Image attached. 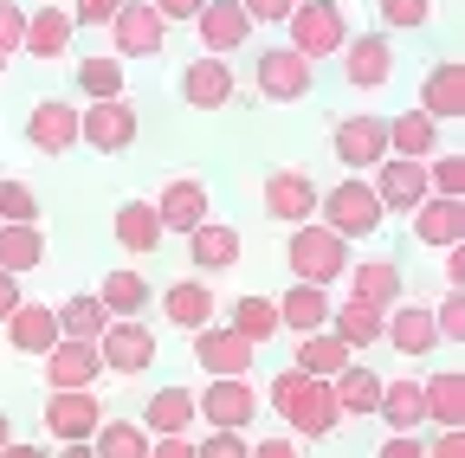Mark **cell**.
I'll use <instances>...</instances> for the list:
<instances>
[{
	"instance_id": "1",
	"label": "cell",
	"mask_w": 465,
	"mask_h": 458,
	"mask_svg": "<svg viewBox=\"0 0 465 458\" xmlns=\"http://www.w3.org/2000/svg\"><path fill=\"white\" fill-rule=\"evenodd\" d=\"M265 407L284 414L291 439H330V433L342 426V407H336L330 381H311V375H298V368H278V375H272Z\"/></svg>"
},
{
	"instance_id": "2",
	"label": "cell",
	"mask_w": 465,
	"mask_h": 458,
	"mask_svg": "<svg viewBox=\"0 0 465 458\" xmlns=\"http://www.w3.org/2000/svg\"><path fill=\"white\" fill-rule=\"evenodd\" d=\"M284 265H291V284H342L349 271V239H336L323 219H304V226H291V239H284Z\"/></svg>"
},
{
	"instance_id": "3",
	"label": "cell",
	"mask_w": 465,
	"mask_h": 458,
	"mask_svg": "<svg viewBox=\"0 0 465 458\" xmlns=\"http://www.w3.org/2000/svg\"><path fill=\"white\" fill-rule=\"evenodd\" d=\"M317 219L330 226V233L336 239H349V246H356V239H375L381 233V200H375V188H369V175H342L330 194H317Z\"/></svg>"
},
{
	"instance_id": "4",
	"label": "cell",
	"mask_w": 465,
	"mask_h": 458,
	"mask_svg": "<svg viewBox=\"0 0 465 458\" xmlns=\"http://www.w3.org/2000/svg\"><path fill=\"white\" fill-rule=\"evenodd\" d=\"M284 45L298 52V59H330V52L349 45V14H342V0H298L284 20Z\"/></svg>"
},
{
	"instance_id": "5",
	"label": "cell",
	"mask_w": 465,
	"mask_h": 458,
	"mask_svg": "<svg viewBox=\"0 0 465 458\" xmlns=\"http://www.w3.org/2000/svg\"><path fill=\"white\" fill-rule=\"evenodd\" d=\"M311 84H317V65L298 59L291 45H265L259 59H252V91H259L265 103H304Z\"/></svg>"
},
{
	"instance_id": "6",
	"label": "cell",
	"mask_w": 465,
	"mask_h": 458,
	"mask_svg": "<svg viewBox=\"0 0 465 458\" xmlns=\"http://www.w3.org/2000/svg\"><path fill=\"white\" fill-rule=\"evenodd\" d=\"M194 414H201L207 433H246V426L259 420V387H252V375H246V381H207V387H194Z\"/></svg>"
},
{
	"instance_id": "7",
	"label": "cell",
	"mask_w": 465,
	"mask_h": 458,
	"mask_svg": "<svg viewBox=\"0 0 465 458\" xmlns=\"http://www.w3.org/2000/svg\"><path fill=\"white\" fill-rule=\"evenodd\" d=\"M330 155L349 168V175H375V168L388 161V117H369V110L342 117L330 130Z\"/></svg>"
},
{
	"instance_id": "8",
	"label": "cell",
	"mask_w": 465,
	"mask_h": 458,
	"mask_svg": "<svg viewBox=\"0 0 465 458\" xmlns=\"http://www.w3.org/2000/svg\"><path fill=\"white\" fill-rule=\"evenodd\" d=\"M97 356H104V375H149L155 368V329L143 317H110V329L97 336Z\"/></svg>"
},
{
	"instance_id": "9",
	"label": "cell",
	"mask_w": 465,
	"mask_h": 458,
	"mask_svg": "<svg viewBox=\"0 0 465 458\" xmlns=\"http://www.w3.org/2000/svg\"><path fill=\"white\" fill-rule=\"evenodd\" d=\"M336 59H342V84L349 91H388V78H394V39L381 26L349 33V45L336 52Z\"/></svg>"
},
{
	"instance_id": "10",
	"label": "cell",
	"mask_w": 465,
	"mask_h": 458,
	"mask_svg": "<svg viewBox=\"0 0 465 458\" xmlns=\"http://www.w3.org/2000/svg\"><path fill=\"white\" fill-rule=\"evenodd\" d=\"M39 420H45V433H52L58 445H91L110 414H104L97 387H78V394H45V414H39Z\"/></svg>"
},
{
	"instance_id": "11",
	"label": "cell",
	"mask_w": 465,
	"mask_h": 458,
	"mask_svg": "<svg viewBox=\"0 0 465 458\" xmlns=\"http://www.w3.org/2000/svg\"><path fill=\"white\" fill-rule=\"evenodd\" d=\"M143 117H136V103L130 97H110V103H84L78 110V142H91L97 155H124L136 142Z\"/></svg>"
},
{
	"instance_id": "12",
	"label": "cell",
	"mask_w": 465,
	"mask_h": 458,
	"mask_svg": "<svg viewBox=\"0 0 465 458\" xmlns=\"http://www.w3.org/2000/svg\"><path fill=\"white\" fill-rule=\"evenodd\" d=\"M110 59H155V52L168 45V20L149 7V0H124L110 20Z\"/></svg>"
},
{
	"instance_id": "13",
	"label": "cell",
	"mask_w": 465,
	"mask_h": 458,
	"mask_svg": "<svg viewBox=\"0 0 465 458\" xmlns=\"http://www.w3.org/2000/svg\"><path fill=\"white\" fill-rule=\"evenodd\" d=\"M155 207V219H162V233H194V226H207L213 219V200H207V181H194V175H168L162 181V194L149 200Z\"/></svg>"
},
{
	"instance_id": "14",
	"label": "cell",
	"mask_w": 465,
	"mask_h": 458,
	"mask_svg": "<svg viewBox=\"0 0 465 458\" xmlns=\"http://www.w3.org/2000/svg\"><path fill=\"white\" fill-rule=\"evenodd\" d=\"M381 342H388L394 356H407V362H427V356H433V342H440V329H433V304H414V297L388 304V317H381Z\"/></svg>"
},
{
	"instance_id": "15",
	"label": "cell",
	"mask_w": 465,
	"mask_h": 458,
	"mask_svg": "<svg viewBox=\"0 0 465 458\" xmlns=\"http://www.w3.org/2000/svg\"><path fill=\"white\" fill-rule=\"evenodd\" d=\"M252 342H240L226 323H207V329H194V362H201V375L207 381H246L252 375Z\"/></svg>"
},
{
	"instance_id": "16",
	"label": "cell",
	"mask_w": 465,
	"mask_h": 458,
	"mask_svg": "<svg viewBox=\"0 0 465 458\" xmlns=\"http://www.w3.org/2000/svg\"><path fill=\"white\" fill-rule=\"evenodd\" d=\"M39 368H45V394H78V387H97V381H104L97 342H65V336L52 342V356H45Z\"/></svg>"
},
{
	"instance_id": "17",
	"label": "cell",
	"mask_w": 465,
	"mask_h": 458,
	"mask_svg": "<svg viewBox=\"0 0 465 458\" xmlns=\"http://www.w3.org/2000/svg\"><path fill=\"white\" fill-rule=\"evenodd\" d=\"M194 33H201V52H207V59H226V52H246V39H252L259 26L246 20L240 0H207V7L194 14Z\"/></svg>"
},
{
	"instance_id": "18",
	"label": "cell",
	"mask_w": 465,
	"mask_h": 458,
	"mask_svg": "<svg viewBox=\"0 0 465 458\" xmlns=\"http://www.w3.org/2000/svg\"><path fill=\"white\" fill-rule=\"evenodd\" d=\"M26 142L39 155H72L78 149V103L72 97H39L26 117Z\"/></svg>"
},
{
	"instance_id": "19",
	"label": "cell",
	"mask_w": 465,
	"mask_h": 458,
	"mask_svg": "<svg viewBox=\"0 0 465 458\" xmlns=\"http://www.w3.org/2000/svg\"><path fill=\"white\" fill-rule=\"evenodd\" d=\"M265 213H272L278 226L317 219V181L304 175V168H272V175H265Z\"/></svg>"
},
{
	"instance_id": "20",
	"label": "cell",
	"mask_w": 465,
	"mask_h": 458,
	"mask_svg": "<svg viewBox=\"0 0 465 458\" xmlns=\"http://www.w3.org/2000/svg\"><path fill=\"white\" fill-rule=\"evenodd\" d=\"M375 200H381V213H414L420 200H427V161H407V155H388L381 168H375Z\"/></svg>"
},
{
	"instance_id": "21",
	"label": "cell",
	"mask_w": 465,
	"mask_h": 458,
	"mask_svg": "<svg viewBox=\"0 0 465 458\" xmlns=\"http://www.w3.org/2000/svg\"><path fill=\"white\" fill-rule=\"evenodd\" d=\"M420 117H433L440 130L446 123H459L465 117V65L459 59H440V65H427V78H420Z\"/></svg>"
},
{
	"instance_id": "22",
	"label": "cell",
	"mask_w": 465,
	"mask_h": 458,
	"mask_svg": "<svg viewBox=\"0 0 465 458\" xmlns=\"http://www.w3.org/2000/svg\"><path fill=\"white\" fill-rule=\"evenodd\" d=\"M349 297L356 304H375V310H388V304H401L407 297V271L394 265V258H349Z\"/></svg>"
},
{
	"instance_id": "23",
	"label": "cell",
	"mask_w": 465,
	"mask_h": 458,
	"mask_svg": "<svg viewBox=\"0 0 465 458\" xmlns=\"http://www.w3.org/2000/svg\"><path fill=\"white\" fill-rule=\"evenodd\" d=\"M201 414H194V387H155L143 407V433L149 439H194Z\"/></svg>"
},
{
	"instance_id": "24",
	"label": "cell",
	"mask_w": 465,
	"mask_h": 458,
	"mask_svg": "<svg viewBox=\"0 0 465 458\" xmlns=\"http://www.w3.org/2000/svg\"><path fill=\"white\" fill-rule=\"evenodd\" d=\"M182 97L194 103V110H226L232 97H240V72H232V59H201L182 72Z\"/></svg>"
},
{
	"instance_id": "25",
	"label": "cell",
	"mask_w": 465,
	"mask_h": 458,
	"mask_svg": "<svg viewBox=\"0 0 465 458\" xmlns=\"http://www.w3.org/2000/svg\"><path fill=\"white\" fill-rule=\"evenodd\" d=\"M155 304H162V317H168L174 329H188V336H194V329H207V323H213V310H220V297H213V284H207V278H174Z\"/></svg>"
},
{
	"instance_id": "26",
	"label": "cell",
	"mask_w": 465,
	"mask_h": 458,
	"mask_svg": "<svg viewBox=\"0 0 465 458\" xmlns=\"http://www.w3.org/2000/svg\"><path fill=\"white\" fill-rule=\"evenodd\" d=\"M0 329H7L14 356H33V362H45L52 342H58V317H52V304H39V297H20V310L0 323Z\"/></svg>"
},
{
	"instance_id": "27",
	"label": "cell",
	"mask_w": 465,
	"mask_h": 458,
	"mask_svg": "<svg viewBox=\"0 0 465 458\" xmlns=\"http://www.w3.org/2000/svg\"><path fill=\"white\" fill-rule=\"evenodd\" d=\"M72 39H78V26H72L65 7H39V14H26L20 52H26V59H39V65H58V59L72 52Z\"/></svg>"
},
{
	"instance_id": "28",
	"label": "cell",
	"mask_w": 465,
	"mask_h": 458,
	"mask_svg": "<svg viewBox=\"0 0 465 458\" xmlns=\"http://www.w3.org/2000/svg\"><path fill=\"white\" fill-rule=\"evenodd\" d=\"M240 252H246V239H240V226H226V219H207V226H194V233H188V258H194L201 278L232 271V265H240Z\"/></svg>"
},
{
	"instance_id": "29",
	"label": "cell",
	"mask_w": 465,
	"mask_h": 458,
	"mask_svg": "<svg viewBox=\"0 0 465 458\" xmlns=\"http://www.w3.org/2000/svg\"><path fill=\"white\" fill-rule=\"evenodd\" d=\"M407 219H414V239H420V246H433V252L465 246V200H440V194H427Z\"/></svg>"
},
{
	"instance_id": "30",
	"label": "cell",
	"mask_w": 465,
	"mask_h": 458,
	"mask_svg": "<svg viewBox=\"0 0 465 458\" xmlns=\"http://www.w3.org/2000/svg\"><path fill=\"white\" fill-rule=\"evenodd\" d=\"M278 304V329H291V336H317V329H330V291L323 284H291L284 297H272Z\"/></svg>"
},
{
	"instance_id": "31",
	"label": "cell",
	"mask_w": 465,
	"mask_h": 458,
	"mask_svg": "<svg viewBox=\"0 0 465 458\" xmlns=\"http://www.w3.org/2000/svg\"><path fill=\"white\" fill-rule=\"evenodd\" d=\"M375 420H381L388 433H420V426H427V400H420V381H414V375H394V381H381Z\"/></svg>"
},
{
	"instance_id": "32",
	"label": "cell",
	"mask_w": 465,
	"mask_h": 458,
	"mask_svg": "<svg viewBox=\"0 0 465 458\" xmlns=\"http://www.w3.org/2000/svg\"><path fill=\"white\" fill-rule=\"evenodd\" d=\"M110 233H116V246L136 252V258H149V252L168 246V233H162V219H155L149 200H124V207H116V219H110Z\"/></svg>"
},
{
	"instance_id": "33",
	"label": "cell",
	"mask_w": 465,
	"mask_h": 458,
	"mask_svg": "<svg viewBox=\"0 0 465 458\" xmlns=\"http://www.w3.org/2000/svg\"><path fill=\"white\" fill-rule=\"evenodd\" d=\"M420 400H427V420H433L440 433H459V426H465V375H459V368H433V375L420 381Z\"/></svg>"
},
{
	"instance_id": "34",
	"label": "cell",
	"mask_w": 465,
	"mask_h": 458,
	"mask_svg": "<svg viewBox=\"0 0 465 458\" xmlns=\"http://www.w3.org/2000/svg\"><path fill=\"white\" fill-rule=\"evenodd\" d=\"M381 317H388V310H375V304H356V297H342V304L330 310V336L342 342L349 356H362V349H375V342H381Z\"/></svg>"
},
{
	"instance_id": "35",
	"label": "cell",
	"mask_w": 465,
	"mask_h": 458,
	"mask_svg": "<svg viewBox=\"0 0 465 458\" xmlns=\"http://www.w3.org/2000/svg\"><path fill=\"white\" fill-rule=\"evenodd\" d=\"M349 362H356V356H349V349H342V342H336L330 329H317V336H298V349H291V368H298V375H311V381H336Z\"/></svg>"
},
{
	"instance_id": "36",
	"label": "cell",
	"mask_w": 465,
	"mask_h": 458,
	"mask_svg": "<svg viewBox=\"0 0 465 458\" xmlns=\"http://www.w3.org/2000/svg\"><path fill=\"white\" fill-rule=\"evenodd\" d=\"M388 155H407V161L440 155V123L420 117V110H401V117H388Z\"/></svg>"
},
{
	"instance_id": "37",
	"label": "cell",
	"mask_w": 465,
	"mask_h": 458,
	"mask_svg": "<svg viewBox=\"0 0 465 458\" xmlns=\"http://www.w3.org/2000/svg\"><path fill=\"white\" fill-rule=\"evenodd\" d=\"M97 304H104L110 317H143V310L155 304V284H149L143 271H124V265H116V271L97 284Z\"/></svg>"
},
{
	"instance_id": "38",
	"label": "cell",
	"mask_w": 465,
	"mask_h": 458,
	"mask_svg": "<svg viewBox=\"0 0 465 458\" xmlns=\"http://www.w3.org/2000/svg\"><path fill=\"white\" fill-rule=\"evenodd\" d=\"M52 317H58V336H65V342H97L110 329V310L97 304V291H78L65 304H52Z\"/></svg>"
},
{
	"instance_id": "39",
	"label": "cell",
	"mask_w": 465,
	"mask_h": 458,
	"mask_svg": "<svg viewBox=\"0 0 465 458\" xmlns=\"http://www.w3.org/2000/svg\"><path fill=\"white\" fill-rule=\"evenodd\" d=\"M78 97L84 103H110V97H130L124 91V59H110V52H91V59H78Z\"/></svg>"
},
{
	"instance_id": "40",
	"label": "cell",
	"mask_w": 465,
	"mask_h": 458,
	"mask_svg": "<svg viewBox=\"0 0 465 458\" xmlns=\"http://www.w3.org/2000/svg\"><path fill=\"white\" fill-rule=\"evenodd\" d=\"M330 394H336L342 420H356V414H375V400H381V375H375V368H362V362H349V368L330 381Z\"/></svg>"
},
{
	"instance_id": "41",
	"label": "cell",
	"mask_w": 465,
	"mask_h": 458,
	"mask_svg": "<svg viewBox=\"0 0 465 458\" xmlns=\"http://www.w3.org/2000/svg\"><path fill=\"white\" fill-rule=\"evenodd\" d=\"M39 265H45V233H39V226H0V271L26 278Z\"/></svg>"
},
{
	"instance_id": "42",
	"label": "cell",
	"mask_w": 465,
	"mask_h": 458,
	"mask_svg": "<svg viewBox=\"0 0 465 458\" xmlns=\"http://www.w3.org/2000/svg\"><path fill=\"white\" fill-rule=\"evenodd\" d=\"M226 329L259 349V342H272V336H278V304H272V297H259V291H252V297H240V304H226Z\"/></svg>"
},
{
	"instance_id": "43",
	"label": "cell",
	"mask_w": 465,
	"mask_h": 458,
	"mask_svg": "<svg viewBox=\"0 0 465 458\" xmlns=\"http://www.w3.org/2000/svg\"><path fill=\"white\" fill-rule=\"evenodd\" d=\"M91 452L97 458H149V433H143V420H104Z\"/></svg>"
},
{
	"instance_id": "44",
	"label": "cell",
	"mask_w": 465,
	"mask_h": 458,
	"mask_svg": "<svg viewBox=\"0 0 465 458\" xmlns=\"http://www.w3.org/2000/svg\"><path fill=\"white\" fill-rule=\"evenodd\" d=\"M433 20V0H375V26L381 33H420Z\"/></svg>"
},
{
	"instance_id": "45",
	"label": "cell",
	"mask_w": 465,
	"mask_h": 458,
	"mask_svg": "<svg viewBox=\"0 0 465 458\" xmlns=\"http://www.w3.org/2000/svg\"><path fill=\"white\" fill-rule=\"evenodd\" d=\"M0 226H39V194L33 181H0Z\"/></svg>"
},
{
	"instance_id": "46",
	"label": "cell",
	"mask_w": 465,
	"mask_h": 458,
	"mask_svg": "<svg viewBox=\"0 0 465 458\" xmlns=\"http://www.w3.org/2000/svg\"><path fill=\"white\" fill-rule=\"evenodd\" d=\"M427 194H440V200H459L465 194V155H452V149L427 155Z\"/></svg>"
},
{
	"instance_id": "47",
	"label": "cell",
	"mask_w": 465,
	"mask_h": 458,
	"mask_svg": "<svg viewBox=\"0 0 465 458\" xmlns=\"http://www.w3.org/2000/svg\"><path fill=\"white\" fill-rule=\"evenodd\" d=\"M433 329H440V342H465V297L459 291H446L433 304Z\"/></svg>"
},
{
	"instance_id": "48",
	"label": "cell",
	"mask_w": 465,
	"mask_h": 458,
	"mask_svg": "<svg viewBox=\"0 0 465 458\" xmlns=\"http://www.w3.org/2000/svg\"><path fill=\"white\" fill-rule=\"evenodd\" d=\"M20 39H26V14H20V0H0V65L20 52Z\"/></svg>"
},
{
	"instance_id": "49",
	"label": "cell",
	"mask_w": 465,
	"mask_h": 458,
	"mask_svg": "<svg viewBox=\"0 0 465 458\" xmlns=\"http://www.w3.org/2000/svg\"><path fill=\"white\" fill-rule=\"evenodd\" d=\"M246 452H252L246 433H207V439H194V458H246Z\"/></svg>"
},
{
	"instance_id": "50",
	"label": "cell",
	"mask_w": 465,
	"mask_h": 458,
	"mask_svg": "<svg viewBox=\"0 0 465 458\" xmlns=\"http://www.w3.org/2000/svg\"><path fill=\"white\" fill-rule=\"evenodd\" d=\"M116 7H124V0H72V26H110L116 20Z\"/></svg>"
},
{
	"instance_id": "51",
	"label": "cell",
	"mask_w": 465,
	"mask_h": 458,
	"mask_svg": "<svg viewBox=\"0 0 465 458\" xmlns=\"http://www.w3.org/2000/svg\"><path fill=\"white\" fill-rule=\"evenodd\" d=\"M240 7H246V20H252V26H284L298 0H240Z\"/></svg>"
},
{
	"instance_id": "52",
	"label": "cell",
	"mask_w": 465,
	"mask_h": 458,
	"mask_svg": "<svg viewBox=\"0 0 465 458\" xmlns=\"http://www.w3.org/2000/svg\"><path fill=\"white\" fill-rule=\"evenodd\" d=\"M375 458H427V439L420 433H388Z\"/></svg>"
},
{
	"instance_id": "53",
	"label": "cell",
	"mask_w": 465,
	"mask_h": 458,
	"mask_svg": "<svg viewBox=\"0 0 465 458\" xmlns=\"http://www.w3.org/2000/svg\"><path fill=\"white\" fill-rule=\"evenodd\" d=\"M149 7H155L162 20H174V26H194V14L207 7V0H149Z\"/></svg>"
},
{
	"instance_id": "54",
	"label": "cell",
	"mask_w": 465,
	"mask_h": 458,
	"mask_svg": "<svg viewBox=\"0 0 465 458\" xmlns=\"http://www.w3.org/2000/svg\"><path fill=\"white\" fill-rule=\"evenodd\" d=\"M246 458H304V452H298V439H291V433H284V439L272 433V439H259V445H252Z\"/></svg>"
},
{
	"instance_id": "55",
	"label": "cell",
	"mask_w": 465,
	"mask_h": 458,
	"mask_svg": "<svg viewBox=\"0 0 465 458\" xmlns=\"http://www.w3.org/2000/svg\"><path fill=\"white\" fill-rule=\"evenodd\" d=\"M440 271H446V291H459V284H465V246H446Z\"/></svg>"
},
{
	"instance_id": "56",
	"label": "cell",
	"mask_w": 465,
	"mask_h": 458,
	"mask_svg": "<svg viewBox=\"0 0 465 458\" xmlns=\"http://www.w3.org/2000/svg\"><path fill=\"white\" fill-rule=\"evenodd\" d=\"M149 458H194V439H149Z\"/></svg>"
},
{
	"instance_id": "57",
	"label": "cell",
	"mask_w": 465,
	"mask_h": 458,
	"mask_svg": "<svg viewBox=\"0 0 465 458\" xmlns=\"http://www.w3.org/2000/svg\"><path fill=\"white\" fill-rule=\"evenodd\" d=\"M427 458H465V433H440V439L427 445Z\"/></svg>"
},
{
	"instance_id": "58",
	"label": "cell",
	"mask_w": 465,
	"mask_h": 458,
	"mask_svg": "<svg viewBox=\"0 0 465 458\" xmlns=\"http://www.w3.org/2000/svg\"><path fill=\"white\" fill-rule=\"evenodd\" d=\"M20 310V278H7V271H0V323H7Z\"/></svg>"
},
{
	"instance_id": "59",
	"label": "cell",
	"mask_w": 465,
	"mask_h": 458,
	"mask_svg": "<svg viewBox=\"0 0 465 458\" xmlns=\"http://www.w3.org/2000/svg\"><path fill=\"white\" fill-rule=\"evenodd\" d=\"M0 458H52L45 445H26V439H7V445H0Z\"/></svg>"
},
{
	"instance_id": "60",
	"label": "cell",
	"mask_w": 465,
	"mask_h": 458,
	"mask_svg": "<svg viewBox=\"0 0 465 458\" xmlns=\"http://www.w3.org/2000/svg\"><path fill=\"white\" fill-rule=\"evenodd\" d=\"M52 458H97V452H91V445H58Z\"/></svg>"
},
{
	"instance_id": "61",
	"label": "cell",
	"mask_w": 465,
	"mask_h": 458,
	"mask_svg": "<svg viewBox=\"0 0 465 458\" xmlns=\"http://www.w3.org/2000/svg\"><path fill=\"white\" fill-rule=\"evenodd\" d=\"M14 439V414H0V445H7Z\"/></svg>"
}]
</instances>
